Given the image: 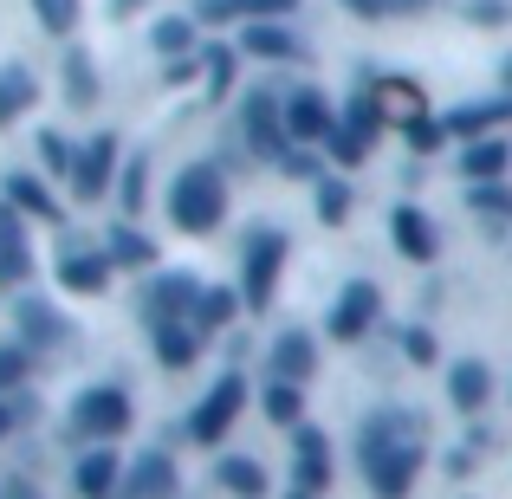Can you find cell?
I'll use <instances>...</instances> for the list:
<instances>
[{
  "label": "cell",
  "instance_id": "ffe728a7",
  "mask_svg": "<svg viewBox=\"0 0 512 499\" xmlns=\"http://www.w3.org/2000/svg\"><path fill=\"white\" fill-rule=\"evenodd\" d=\"M461 169H467V182H500V175L512 169V150L500 137H474L467 156H461Z\"/></svg>",
  "mask_w": 512,
  "mask_h": 499
},
{
  "label": "cell",
  "instance_id": "5bb4252c",
  "mask_svg": "<svg viewBox=\"0 0 512 499\" xmlns=\"http://www.w3.org/2000/svg\"><path fill=\"white\" fill-rule=\"evenodd\" d=\"M169 493H175V461L156 448V454H143V461L130 467V480H124L117 499H169Z\"/></svg>",
  "mask_w": 512,
  "mask_h": 499
},
{
  "label": "cell",
  "instance_id": "5b68a950",
  "mask_svg": "<svg viewBox=\"0 0 512 499\" xmlns=\"http://www.w3.org/2000/svg\"><path fill=\"white\" fill-rule=\"evenodd\" d=\"M286 130H292V143H325L331 130H338V104L325 98V91H292L286 98Z\"/></svg>",
  "mask_w": 512,
  "mask_h": 499
},
{
  "label": "cell",
  "instance_id": "d6a6232c",
  "mask_svg": "<svg viewBox=\"0 0 512 499\" xmlns=\"http://www.w3.org/2000/svg\"><path fill=\"white\" fill-rule=\"evenodd\" d=\"M325 150H331V163H338V169H357L363 156H370V143H363L357 130H344V124H338V130L325 137Z\"/></svg>",
  "mask_w": 512,
  "mask_h": 499
},
{
  "label": "cell",
  "instance_id": "7c38bea8",
  "mask_svg": "<svg viewBox=\"0 0 512 499\" xmlns=\"http://www.w3.org/2000/svg\"><path fill=\"white\" fill-rule=\"evenodd\" d=\"M363 91H370V98H376V111H383V117H396V124H422V117H428V98L409 85V78H370Z\"/></svg>",
  "mask_w": 512,
  "mask_h": 499
},
{
  "label": "cell",
  "instance_id": "60d3db41",
  "mask_svg": "<svg viewBox=\"0 0 512 499\" xmlns=\"http://www.w3.org/2000/svg\"><path fill=\"white\" fill-rule=\"evenodd\" d=\"M143 182H150V169L130 163V169H124V214H143Z\"/></svg>",
  "mask_w": 512,
  "mask_h": 499
},
{
  "label": "cell",
  "instance_id": "e0dca14e",
  "mask_svg": "<svg viewBox=\"0 0 512 499\" xmlns=\"http://www.w3.org/2000/svg\"><path fill=\"white\" fill-rule=\"evenodd\" d=\"M292 461H299V487L305 493L331 487V441L318 435V428H299V454H292Z\"/></svg>",
  "mask_w": 512,
  "mask_h": 499
},
{
  "label": "cell",
  "instance_id": "1f68e13d",
  "mask_svg": "<svg viewBox=\"0 0 512 499\" xmlns=\"http://www.w3.org/2000/svg\"><path fill=\"white\" fill-rule=\"evenodd\" d=\"M195 59H201V78H208V91L221 98V91L234 85V59H240V52H227V46H201Z\"/></svg>",
  "mask_w": 512,
  "mask_h": 499
},
{
  "label": "cell",
  "instance_id": "9a60e30c",
  "mask_svg": "<svg viewBox=\"0 0 512 499\" xmlns=\"http://www.w3.org/2000/svg\"><path fill=\"white\" fill-rule=\"evenodd\" d=\"M78 493L85 499H117L124 493V461H117L111 448H91L85 461H78Z\"/></svg>",
  "mask_w": 512,
  "mask_h": 499
},
{
  "label": "cell",
  "instance_id": "4316f807",
  "mask_svg": "<svg viewBox=\"0 0 512 499\" xmlns=\"http://www.w3.org/2000/svg\"><path fill=\"white\" fill-rule=\"evenodd\" d=\"M221 487L227 493H240V499H266V467L260 461H221Z\"/></svg>",
  "mask_w": 512,
  "mask_h": 499
},
{
  "label": "cell",
  "instance_id": "6da1fadb",
  "mask_svg": "<svg viewBox=\"0 0 512 499\" xmlns=\"http://www.w3.org/2000/svg\"><path fill=\"white\" fill-rule=\"evenodd\" d=\"M415 461H422V435H415L409 415H376L363 428V474H370L376 499H409Z\"/></svg>",
  "mask_w": 512,
  "mask_h": 499
},
{
  "label": "cell",
  "instance_id": "ee69618b",
  "mask_svg": "<svg viewBox=\"0 0 512 499\" xmlns=\"http://www.w3.org/2000/svg\"><path fill=\"white\" fill-rule=\"evenodd\" d=\"M428 0H389V13H422Z\"/></svg>",
  "mask_w": 512,
  "mask_h": 499
},
{
  "label": "cell",
  "instance_id": "3957f363",
  "mask_svg": "<svg viewBox=\"0 0 512 499\" xmlns=\"http://www.w3.org/2000/svg\"><path fill=\"white\" fill-rule=\"evenodd\" d=\"M130 428V396L124 389H85V396L72 402V435H85V441H117Z\"/></svg>",
  "mask_w": 512,
  "mask_h": 499
},
{
  "label": "cell",
  "instance_id": "74e56055",
  "mask_svg": "<svg viewBox=\"0 0 512 499\" xmlns=\"http://www.w3.org/2000/svg\"><path fill=\"white\" fill-rule=\"evenodd\" d=\"M33 7H39V26H46V33H72L78 0H33Z\"/></svg>",
  "mask_w": 512,
  "mask_h": 499
},
{
  "label": "cell",
  "instance_id": "f6af8a7d",
  "mask_svg": "<svg viewBox=\"0 0 512 499\" xmlns=\"http://www.w3.org/2000/svg\"><path fill=\"white\" fill-rule=\"evenodd\" d=\"M7 428H13V409H7V402H0V441H7Z\"/></svg>",
  "mask_w": 512,
  "mask_h": 499
},
{
  "label": "cell",
  "instance_id": "83f0119b",
  "mask_svg": "<svg viewBox=\"0 0 512 499\" xmlns=\"http://www.w3.org/2000/svg\"><path fill=\"white\" fill-rule=\"evenodd\" d=\"M20 337H26V344H59L65 325H59V318H52L39 299H26V305H20Z\"/></svg>",
  "mask_w": 512,
  "mask_h": 499
},
{
  "label": "cell",
  "instance_id": "4dcf8cb0",
  "mask_svg": "<svg viewBox=\"0 0 512 499\" xmlns=\"http://www.w3.org/2000/svg\"><path fill=\"white\" fill-rule=\"evenodd\" d=\"M156 357H163L169 370L195 363V331H188V325H163V331H156Z\"/></svg>",
  "mask_w": 512,
  "mask_h": 499
},
{
  "label": "cell",
  "instance_id": "52a82bcc",
  "mask_svg": "<svg viewBox=\"0 0 512 499\" xmlns=\"http://www.w3.org/2000/svg\"><path fill=\"white\" fill-rule=\"evenodd\" d=\"M111 175H117V137H91L85 150H78V163H72V195L98 201L104 188H111Z\"/></svg>",
  "mask_w": 512,
  "mask_h": 499
},
{
  "label": "cell",
  "instance_id": "8992f818",
  "mask_svg": "<svg viewBox=\"0 0 512 499\" xmlns=\"http://www.w3.org/2000/svg\"><path fill=\"white\" fill-rule=\"evenodd\" d=\"M279 260H286V234H253L247 240V305L253 312H266V299H273Z\"/></svg>",
  "mask_w": 512,
  "mask_h": 499
},
{
  "label": "cell",
  "instance_id": "8fae6325",
  "mask_svg": "<svg viewBox=\"0 0 512 499\" xmlns=\"http://www.w3.org/2000/svg\"><path fill=\"white\" fill-rule=\"evenodd\" d=\"M240 52H247V59H273V65L305 59L299 33H286L279 20H247V33H240Z\"/></svg>",
  "mask_w": 512,
  "mask_h": 499
},
{
  "label": "cell",
  "instance_id": "f546056e",
  "mask_svg": "<svg viewBox=\"0 0 512 499\" xmlns=\"http://www.w3.org/2000/svg\"><path fill=\"white\" fill-rule=\"evenodd\" d=\"M156 52L163 59H195V20H156Z\"/></svg>",
  "mask_w": 512,
  "mask_h": 499
},
{
  "label": "cell",
  "instance_id": "277c9868",
  "mask_svg": "<svg viewBox=\"0 0 512 499\" xmlns=\"http://www.w3.org/2000/svg\"><path fill=\"white\" fill-rule=\"evenodd\" d=\"M240 402H247V383H240L234 370L221 376V383L208 389V396H201V409H195V422H188V435L201 441V448H214V441L227 435V428H234V415H240Z\"/></svg>",
  "mask_w": 512,
  "mask_h": 499
},
{
  "label": "cell",
  "instance_id": "836d02e7",
  "mask_svg": "<svg viewBox=\"0 0 512 499\" xmlns=\"http://www.w3.org/2000/svg\"><path fill=\"white\" fill-rule=\"evenodd\" d=\"M65 91H72V104H91V98H98V78H91V59H85V52H72V59H65Z\"/></svg>",
  "mask_w": 512,
  "mask_h": 499
},
{
  "label": "cell",
  "instance_id": "d590c367",
  "mask_svg": "<svg viewBox=\"0 0 512 499\" xmlns=\"http://www.w3.org/2000/svg\"><path fill=\"white\" fill-rule=\"evenodd\" d=\"M318 214H325V221H344L350 214V188L338 175H318Z\"/></svg>",
  "mask_w": 512,
  "mask_h": 499
},
{
  "label": "cell",
  "instance_id": "cb8c5ba5",
  "mask_svg": "<svg viewBox=\"0 0 512 499\" xmlns=\"http://www.w3.org/2000/svg\"><path fill=\"white\" fill-rule=\"evenodd\" d=\"M104 260H111V266H150V260H156V247L137 234V227H124V221H117L111 234H104Z\"/></svg>",
  "mask_w": 512,
  "mask_h": 499
},
{
  "label": "cell",
  "instance_id": "f1b7e54d",
  "mask_svg": "<svg viewBox=\"0 0 512 499\" xmlns=\"http://www.w3.org/2000/svg\"><path fill=\"white\" fill-rule=\"evenodd\" d=\"M234 312H240V299H234L227 286H214V292H201L195 325H201V331H221V325H234Z\"/></svg>",
  "mask_w": 512,
  "mask_h": 499
},
{
  "label": "cell",
  "instance_id": "7bdbcfd3",
  "mask_svg": "<svg viewBox=\"0 0 512 499\" xmlns=\"http://www.w3.org/2000/svg\"><path fill=\"white\" fill-rule=\"evenodd\" d=\"M350 13H363V20H376V13H389V0H344Z\"/></svg>",
  "mask_w": 512,
  "mask_h": 499
},
{
  "label": "cell",
  "instance_id": "603a6c76",
  "mask_svg": "<svg viewBox=\"0 0 512 499\" xmlns=\"http://www.w3.org/2000/svg\"><path fill=\"white\" fill-rule=\"evenodd\" d=\"M448 396H454V409H467V415H474L480 402L493 396V376H487V363H454V376H448Z\"/></svg>",
  "mask_w": 512,
  "mask_h": 499
},
{
  "label": "cell",
  "instance_id": "7dc6e473",
  "mask_svg": "<svg viewBox=\"0 0 512 499\" xmlns=\"http://www.w3.org/2000/svg\"><path fill=\"white\" fill-rule=\"evenodd\" d=\"M506 85H512V65H506Z\"/></svg>",
  "mask_w": 512,
  "mask_h": 499
},
{
  "label": "cell",
  "instance_id": "2e32d148",
  "mask_svg": "<svg viewBox=\"0 0 512 499\" xmlns=\"http://www.w3.org/2000/svg\"><path fill=\"white\" fill-rule=\"evenodd\" d=\"M299 7V0H201L195 20H286V13Z\"/></svg>",
  "mask_w": 512,
  "mask_h": 499
},
{
  "label": "cell",
  "instance_id": "44dd1931",
  "mask_svg": "<svg viewBox=\"0 0 512 499\" xmlns=\"http://www.w3.org/2000/svg\"><path fill=\"white\" fill-rule=\"evenodd\" d=\"M39 98V78L26 72V65H0V124H13L20 111H33Z\"/></svg>",
  "mask_w": 512,
  "mask_h": 499
},
{
  "label": "cell",
  "instance_id": "ac0fdd59",
  "mask_svg": "<svg viewBox=\"0 0 512 499\" xmlns=\"http://www.w3.org/2000/svg\"><path fill=\"white\" fill-rule=\"evenodd\" d=\"M0 273L7 279H26L33 273V247H26V227H20V214L0 201Z\"/></svg>",
  "mask_w": 512,
  "mask_h": 499
},
{
  "label": "cell",
  "instance_id": "7a4b0ae2",
  "mask_svg": "<svg viewBox=\"0 0 512 499\" xmlns=\"http://www.w3.org/2000/svg\"><path fill=\"white\" fill-rule=\"evenodd\" d=\"M169 214H175V227H182V234H214V227H221V214H227L221 169H214V163H188L169 182Z\"/></svg>",
  "mask_w": 512,
  "mask_h": 499
},
{
  "label": "cell",
  "instance_id": "484cf974",
  "mask_svg": "<svg viewBox=\"0 0 512 499\" xmlns=\"http://www.w3.org/2000/svg\"><path fill=\"white\" fill-rule=\"evenodd\" d=\"M338 124H344V130H357L363 143H376V137H383V124H389V117L376 111V98H370V91H357V98H350L344 111H338Z\"/></svg>",
  "mask_w": 512,
  "mask_h": 499
},
{
  "label": "cell",
  "instance_id": "8d00e7d4",
  "mask_svg": "<svg viewBox=\"0 0 512 499\" xmlns=\"http://www.w3.org/2000/svg\"><path fill=\"white\" fill-rule=\"evenodd\" d=\"M39 156H46V169H52V175H72V163H78V150L59 137V130H46V137H39Z\"/></svg>",
  "mask_w": 512,
  "mask_h": 499
},
{
  "label": "cell",
  "instance_id": "bcb514c9",
  "mask_svg": "<svg viewBox=\"0 0 512 499\" xmlns=\"http://www.w3.org/2000/svg\"><path fill=\"white\" fill-rule=\"evenodd\" d=\"M292 499H312V493H292Z\"/></svg>",
  "mask_w": 512,
  "mask_h": 499
},
{
  "label": "cell",
  "instance_id": "ba28073f",
  "mask_svg": "<svg viewBox=\"0 0 512 499\" xmlns=\"http://www.w3.org/2000/svg\"><path fill=\"white\" fill-rule=\"evenodd\" d=\"M195 305H201V286L188 273H169L163 286L150 292V325L163 331V325H188V318H195Z\"/></svg>",
  "mask_w": 512,
  "mask_h": 499
},
{
  "label": "cell",
  "instance_id": "ab89813d",
  "mask_svg": "<svg viewBox=\"0 0 512 499\" xmlns=\"http://www.w3.org/2000/svg\"><path fill=\"white\" fill-rule=\"evenodd\" d=\"M26 363H33V350L26 344H0V389H13L26 376Z\"/></svg>",
  "mask_w": 512,
  "mask_h": 499
},
{
  "label": "cell",
  "instance_id": "4fadbf2b",
  "mask_svg": "<svg viewBox=\"0 0 512 499\" xmlns=\"http://www.w3.org/2000/svg\"><path fill=\"white\" fill-rule=\"evenodd\" d=\"M266 370H273L279 383H305V376L318 370V344H312L305 331H286V337L273 344V357H266Z\"/></svg>",
  "mask_w": 512,
  "mask_h": 499
},
{
  "label": "cell",
  "instance_id": "d6986e66",
  "mask_svg": "<svg viewBox=\"0 0 512 499\" xmlns=\"http://www.w3.org/2000/svg\"><path fill=\"white\" fill-rule=\"evenodd\" d=\"M389 227H396V247L409 253V260H435L441 240H435V221H428L422 208H396V221H389Z\"/></svg>",
  "mask_w": 512,
  "mask_h": 499
},
{
  "label": "cell",
  "instance_id": "b9f144b4",
  "mask_svg": "<svg viewBox=\"0 0 512 499\" xmlns=\"http://www.w3.org/2000/svg\"><path fill=\"white\" fill-rule=\"evenodd\" d=\"M409 357L415 363H435V337H428V331H409Z\"/></svg>",
  "mask_w": 512,
  "mask_h": 499
},
{
  "label": "cell",
  "instance_id": "e575fe53",
  "mask_svg": "<svg viewBox=\"0 0 512 499\" xmlns=\"http://www.w3.org/2000/svg\"><path fill=\"white\" fill-rule=\"evenodd\" d=\"M266 415H273V422H299V383H266Z\"/></svg>",
  "mask_w": 512,
  "mask_h": 499
},
{
  "label": "cell",
  "instance_id": "9c48e42d",
  "mask_svg": "<svg viewBox=\"0 0 512 499\" xmlns=\"http://www.w3.org/2000/svg\"><path fill=\"white\" fill-rule=\"evenodd\" d=\"M247 137H253V150H273L279 156V163H286V150H292V130H286V104H279V98H266V91H260V98H253L247 104Z\"/></svg>",
  "mask_w": 512,
  "mask_h": 499
},
{
  "label": "cell",
  "instance_id": "30bf717a",
  "mask_svg": "<svg viewBox=\"0 0 512 499\" xmlns=\"http://www.w3.org/2000/svg\"><path fill=\"white\" fill-rule=\"evenodd\" d=\"M376 286L370 279H357V286H344V299H338V312H331V337H338V344H357L363 331H370V318H376Z\"/></svg>",
  "mask_w": 512,
  "mask_h": 499
},
{
  "label": "cell",
  "instance_id": "7402d4cb",
  "mask_svg": "<svg viewBox=\"0 0 512 499\" xmlns=\"http://www.w3.org/2000/svg\"><path fill=\"white\" fill-rule=\"evenodd\" d=\"M59 279L72 292H104V286H111V260H104V253H65Z\"/></svg>",
  "mask_w": 512,
  "mask_h": 499
},
{
  "label": "cell",
  "instance_id": "d4e9b609",
  "mask_svg": "<svg viewBox=\"0 0 512 499\" xmlns=\"http://www.w3.org/2000/svg\"><path fill=\"white\" fill-rule=\"evenodd\" d=\"M7 208H26V214H39V221H59V201H52L33 175H7Z\"/></svg>",
  "mask_w": 512,
  "mask_h": 499
},
{
  "label": "cell",
  "instance_id": "f35d334b",
  "mask_svg": "<svg viewBox=\"0 0 512 499\" xmlns=\"http://www.w3.org/2000/svg\"><path fill=\"white\" fill-rule=\"evenodd\" d=\"M474 208H480V214H500V221H506V214H512V188H500V182H474Z\"/></svg>",
  "mask_w": 512,
  "mask_h": 499
}]
</instances>
